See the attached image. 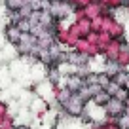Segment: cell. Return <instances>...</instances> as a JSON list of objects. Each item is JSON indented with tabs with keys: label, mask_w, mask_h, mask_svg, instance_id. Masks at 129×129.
I'll use <instances>...</instances> for the list:
<instances>
[{
	"label": "cell",
	"mask_w": 129,
	"mask_h": 129,
	"mask_svg": "<svg viewBox=\"0 0 129 129\" xmlns=\"http://www.w3.org/2000/svg\"><path fill=\"white\" fill-rule=\"evenodd\" d=\"M85 105H87V103H85L78 93H72L70 99L61 106V110H63L67 116H70V118H82L85 114Z\"/></svg>",
	"instance_id": "6da1fadb"
},
{
	"label": "cell",
	"mask_w": 129,
	"mask_h": 129,
	"mask_svg": "<svg viewBox=\"0 0 129 129\" xmlns=\"http://www.w3.org/2000/svg\"><path fill=\"white\" fill-rule=\"evenodd\" d=\"M103 108H105V112H106L108 118H118V116H121V114L125 112V103H121V101H118V99H114V97H110V101L106 103Z\"/></svg>",
	"instance_id": "7a4b0ae2"
},
{
	"label": "cell",
	"mask_w": 129,
	"mask_h": 129,
	"mask_svg": "<svg viewBox=\"0 0 129 129\" xmlns=\"http://www.w3.org/2000/svg\"><path fill=\"white\" fill-rule=\"evenodd\" d=\"M84 85H85V82L80 74H70V76L64 78V87L69 89L70 93H78Z\"/></svg>",
	"instance_id": "3957f363"
},
{
	"label": "cell",
	"mask_w": 129,
	"mask_h": 129,
	"mask_svg": "<svg viewBox=\"0 0 129 129\" xmlns=\"http://www.w3.org/2000/svg\"><path fill=\"white\" fill-rule=\"evenodd\" d=\"M121 44H123V38H120V40H110V44L106 46L105 51H103L105 61H116L118 53H120V49H121Z\"/></svg>",
	"instance_id": "277c9868"
},
{
	"label": "cell",
	"mask_w": 129,
	"mask_h": 129,
	"mask_svg": "<svg viewBox=\"0 0 129 129\" xmlns=\"http://www.w3.org/2000/svg\"><path fill=\"white\" fill-rule=\"evenodd\" d=\"M4 38H6V42H8V44H12V46H15L17 42H19V38H21V34H23V32L19 30V28L15 27V25H12V23H8L4 27Z\"/></svg>",
	"instance_id": "5b68a950"
},
{
	"label": "cell",
	"mask_w": 129,
	"mask_h": 129,
	"mask_svg": "<svg viewBox=\"0 0 129 129\" xmlns=\"http://www.w3.org/2000/svg\"><path fill=\"white\" fill-rule=\"evenodd\" d=\"M116 64L120 69H127L129 67V46L127 44H121V49L116 57Z\"/></svg>",
	"instance_id": "8992f818"
},
{
	"label": "cell",
	"mask_w": 129,
	"mask_h": 129,
	"mask_svg": "<svg viewBox=\"0 0 129 129\" xmlns=\"http://www.w3.org/2000/svg\"><path fill=\"white\" fill-rule=\"evenodd\" d=\"M108 101H110V95L105 91V89H101V91L97 93V95H93V99H91L89 103H93L95 106H101V108H103V106H105Z\"/></svg>",
	"instance_id": "52a82bcc"
},
{
	"label": "cell",
	"mask_w": 129,
	"mask_h": 129,
	"mask_svg": "<svg viewBox=\"0 0 129 129\" xmlns=\"http://www.w3.org/2000/svg\"><path fill=\"white\" fill-rule=\"evenodd\" d=\"M12 127H15V118L12 114L0 116V129H12Z\"/></svg>",
	"instance_id": "ba28073f"
},
{
	"label": "cell",
	"mask_w": 129,
	"mask_h": 129,
	"mask_svg": "<svg viewBox=\"0 0 129 129\" xmlns=\"http://www.w3.org/2000/svg\"><path fill=\"white\" fill-rule=\"evenodd\" d=\"M13 25H15V27L19 28L21 32H28V30H30V21H28V19H25V17L17 19V21H15Z\"/></svg>",
	"instance_id": "9c48e42d"
},
{
	"label": "cell",
	"mask_w": 129,
	"mask_h": 129,
	"mask_svg": "<svg viewBox=\"0 0 129 129\" xmlns=\"http://www.w3.org/2000/svg\"><path fill=\"white\" fill-rule=\"evenodd\" d=\"M116 125L120 129H129V116L127 114H121V116L116 118Z\"/></svg>",
	"instance_id": "30bf717a"
},
{
	"label": "cell",
	"mask_w": 129,
	"mask_h": 129,
	"mask_svg": "<svg viewBox=\"0 0 129 129\" xmlns=\"http://www.w3.org/2000/svg\"><path fill=\"white\" fill-rule=\"evenodd\" d=\"M125 78H127V70H125V69H121L120 72H118L116 76L112 78V82H116L118 85H121V87H123V84H125Z\"/></svg>",
	"instance_id": "8fae6325"
},
{
	"label": "cell",
	"mask_w": 129,
	"mask_h": 129,
	"mask_svg": "<svg viewBox=\"0 0 129 129\" xmlns=\"http://www.w3.org/2000/svg\"><path fill=\"white\" fill-rule=\"evenodd\" d=\"M114 99H118V101H121V103H125L129 99V89H125V87H120L116 91V95H114Z\"/></svg>",
	"instance_id": "7c38bea8"
},
{
	"label": "cell",
	"mask_w": 129,
	"mask_h": 129,
	"mask_svg": "<svg viewBox=\"0 0 129 129\" xmlns=\"http://www.w3.org/2000/svg\"><path fill=\"white\" fill-rule=\"evenodd\" d=\"M97 84H99V85H101V87H103V89H105V87H106V85H108V84H110V78H108V76H106V74H105V72H97Z\"/></svg>",
	"instance_id": "4fadbf2b"
},
{
	"label": "cell",
	"mask_w": 129,
	"mask_h": 129,
	"mask_svg": "<svg viewBox=\"0 0 129 129\" xmlns=\"http://www.w3.org/2000/svg\"><path fill=\"white\" fill-rule=\"evenodd\" d=\"M120 87H121V85H118L116 82H112V80H110V84H108V85H106V87H105V91L108 93L110 97H114V95H116V91H118V89H120Z\"/></svg>",
	"instance_id": "5bb4252c"
},
{
	"label": "cell",
	"mask_w": 129,
	"mask_h": 129,
	"mask_svg": "<svg viewBox=\"0 0 129 129\" xmlns=\"http://www.w3.org/2000/svg\"><path fill=\"white\" fill-rule=\"evenodd\" d=\"M6 44H8V42H6V38H4V32H0V49L4 48Z\"/></svg>",
	"instance_id": "9a60e30c"
},
{
	"label": "cell",
	"mask_w": 129,
	"mask_h": 129,
	"mask_svg": "<svg viewBox=\"0 0 129 129\" xmlns=\"http://www.w3.org/2000/svg\"><path fill=\"white\" fill-rule=\"evenodd\" d=\"M125 89H129V72H127V78H125V84H123Z\"/></svg>",
	"instance_id": "2e32d148"
},
{
	"label": "cell",
	"mask_w": 129,
	"mask_h": 129,
	"mask_svg": "<svg viewBox=\"0 0 129 129\" xmlns=\"http://www.w3.org/2000/svg\"><path fill=\"white\" fill-rule=\"evenodd\" d=\"M123 114H127V116H129V105H125V112Z\"/></svg>",
	"instance_id": "e0dca14e"
},
{
	"label": "cell",
	"mask_w": 129,
	"mask_h": 129,
	"mask_svg": "<svg viewBox=\"0 0 129 129\" xmlns=\"http://www.w3.org/2000/svg\"><path fill=\"white\" fill-rule=\"evenodd\" d=\"M12 129H19V125H15V127H12Z\"/></svg>",
	"instance_id": "ac0fdd59"
},
{
	"label": "cell",
	"mask_w": 129,
	"mask_h": 129,
	"mask_svg": "<svg viewBox=\"0 0 129 129\" xmlns=\"http://www.w3.org/2000/svg\"><path fill=\"white\" fill-rule=\"evenodd\" d=\"M0 61H2V55H0Z\"/></svg>",
	"instance_id": "d6986e66"
}]
</instances>
